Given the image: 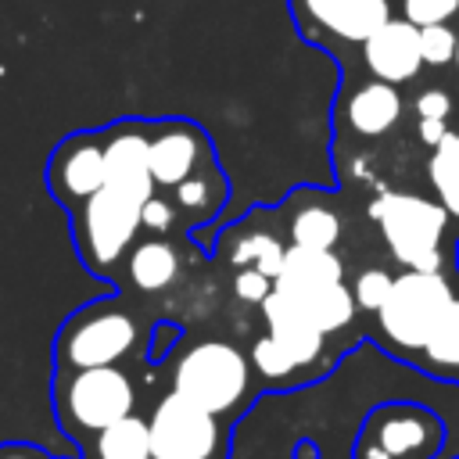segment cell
Wrapping results in <instances>:
<instances>
[{"mask_svg":"<svg viewBox=\"0 0 459 459\" xmlns=\"http://www.w3.org/2000/svg\"><path fill=\"white\" fill-rule=\"evenodd\" d=\"M90 459H151V430L147 416H122L104 427L90 445H82Z\"/></svg>","mask_w":459,"mask_h":459,"instance_id":"20","label":"cell"},{"mask_svg":"<svg viewBox=\"0 0 459 459\" xmlns=\"http://www.w3.org/2000/svg\"><path fill=\"white\" fill-rule=\"evenodd\" d=\"M151 330L140 323L136 308L126 298H97L79 305L54 337V369H93L122 366L129 355L147 344Z\"/></svg>","mask_w":459,"mask_h":459,"instance_id":"2","label":"cell"},{"mask_svg":"<svg viewBox=\"0 0 459 459\" xmlns=\"http://www.w3.org/2000/svg\"><path fill=\"white\" fill-rule=\"evenodd\" d=\"M452 65L459 68V36H455V57H452Z\"/></svg>","mask_w":459,"mask_h":459,"instance_id":"33","label":"cell"},{"mask_svg":"<svg viewBox=\"0 0 459 459\" xmlns=\"http://www.w3.org/2000/svg\"><path fill=\"white\" fill-rule=\"evenodd\" d=\"M283 251H287V247H283L280 237L269 233V230L244 233V237L237 240V247H233V265H237V269H258V273H265V276L276 280L280 262H283Z\"/></svg>","mask_w":459,"mask_h":459,"instance_id":"23","label":"cell"},{"mask_svg":"<svg viewBox=\"0 0 459 459\" xmlns=\"http://www.w3.org/2000/svg\"><path fill=\"white\" fill-rule=\"evenodd\" d=\"M452 115V100L441 93V90H427L420 93L416 100V122H420V136L427 147H434L448 129H445V118Z\"/></svg>","mask_w":459,"mask_h":459,"instance_id":"24","label":"cell"},{"mask_svg":"<svg viewBox=\"0 0 459 459\" xmlns=\"http://www.w3.org/2000/svg\"><path fill=\"white\" fill-rule=\"evenodd\" d=\"M140 201L104 186L97 190L90 201H82L72 215V240H75V255L79 262L100 276V280H115L122 273V262L129 255V247L140 240L143 226H140Z\"/></svg>","mask_w":459,"mask_h":459,"instance_id":"5","label":"cell"},{"mask_svg":"<svg viewBox=\"0 0 459 459\" xmlns=\"http://www.w3.org/2000/svg\"><path fill=\"white\" fill-rule=\"evenodd\" d=\"M427 176H430V186L437 190V201L445 204V212L459 219V133L455 129H448L434 143Z\"/></svg>","mask_w":459,"mask_h":459,"instance_id":"22","label":"cell"},{"mask_svg":"<svg viewBox=\"0 0 459 459\" xmlns=\"http://www.w3.org/2000/svg\"><path fill=\"white\" fill-rule=\"evenodd\" d=\"M287 233H290V244L298 247H323V251H333L337 240H341V215L326 204V201H305L290 212L287 219Z\"/></svg>","mask_w":459,"mask_h":459,"instance_id":"21","label":"cell"},{"mask_svg":"<svg viewBox=\"0 0 459 459\" xmlns=\"http://www.w3.org/2000/svg\"><path fill=\"white\" fill-rule=\"evenodd\" d=\"M140 226H143V233H161V237H169L176 226H183L179 222V212H176V204L158 190V194H151L147 201H143V208H140Z\"/></svg>","mask_w":459,"mask_h":459,"instance_id":"28","label":"cell"},{"mask_svg":"<svg viewBox=\"0 0 459 459\" xmlns=\"http://www.w3.org/2000/svg\"><path fill=\"white\" fill-rule=\"evenodd\" d=\"M412 366L423 369L434 380L459 384V298L445 308V316L437 319V326L423 341V348H420Z\"/></svg>","mask_w":459,"mask_h":459,"instance_id":"18","label":"cell"},{"mask_svg":"<svg viewBox=\"0 0 459 459\" xmlns=\"http://www.w3.org/2000/svg\"><path fill=\"white\" fill-rule=\"evenodd\" d=\"M391 258L405 269L441 273V240L448 230V212L441 201L420 194H384L369 204Z\"/></svg>","mask_w":459,"mask_h":459,"instance_id":"6","label":"cell"},{"mask_svg":"<svg viewBox=\"0 0 459 459\" xmlns=\"http://www.w3.org/2000/svg\"><path fill=\"white\" fill-rule=\"evenodd\" d=\"M54 416L68 441L90 445L104 427L136 412V384L122 366L54 369Z\"/></svg>","mask_w":459,"mask_h":459,"instance_id":"3","label":"cell"},{"mask_svg":"<svg viewBox=\"0 0 459 459\" xmlns=\"http://www.w3.org/2000/svg\"><path fill=\"white\" fill-rule=\"evenodd\" d=\"M176 341H179V326H176V323H169V319L154 323V326H151V337H147V359H151V362H161V359L172 351Z\"/></svg>","mask_w":459,"mask_h":459,"instance_id":"30","label":"cell"},{"mask_svg":"<svg viewBox=\"0 0 459 459\" xmlns=\"http://www.w3.org/2000/svg\"><path fill=\"white\" fill-rule=\"evenodd\" d=\"M169 201L176 204L179 222L197 237L201 226H208L222 212V204L230 201V179H226L222 165L212 161L201 172H194L190 179H183L179 186H172L169 190Z\"/></svg>","mask_w":459,"mask_h":459,"instance_id":"16","label":"cell"},{"mask_svg":"<svg viewBox=\"0 0 459 459\" xmlns=\"http://www.w3.org/2000/svg\"><path fill=\"white\" fill-rule=\"evenodd\" d=\"M301 36L319 43H362L391 18V0H290Z\"/></svg>","mask_w":459,"mask_h":459,"instance_id":"11","label":"cell"},{"mask_svg":"<svg viewBox=\"0 0 459 459\" xmlns=\"http://www.w3.org/2000/svg\"><path fill=\"white\" fill-rule=\"evenodd\" d=\"M100 140H104V186H111L140 204L151 194H158L154 176H151V158H147L151 122L118 118L100 129Z\"/></svg>","mask_w":459,"mask_h":459,"instance_id":"12","label":"cell"},{"mask_svg":"<svg viewBox=\"0 0 459 459\" xmlns=\"http://www.w3.org/2000/svg\"><path fill=\"white\" fill-rule=\"evenodd\" d=\"M455 301V290L445 273H423V269H405L394 276L387 301L373 316V333L380 348H387L402 362H416L423 341L445 316V308Z\"/></svg>","mask_w":459,"mask_h":459,"instance_id":"4","label":"cell"},{"mask_svg":"<svg viewBox=\"0 0 459 459\" xmlns=\"http://www.w3.org/2000/svg\"><path fill=\"white\" fill-rule=\"evenodd\" d=\"M230 427L190 398L165 391L151 416V459H230Z\"/></svg>","mask_w":459,"mask_h":459,"instance_id":"8","label":"cell"},{"mask_svg":"<svg viewBox=\"0 0 459 459\" xmlns=\"http://www.w3.org/2000/svg\"><path fill=\"white\" fill-rule=\"evenodd\" d=\"M402 18L416 29L423 25H448L459 18V0H402Z\"/></svg>","mask_w":459,"mask_h":459,"instance_id":"27","label":"cell"},{"mask_svg":"<svg viewBox=\"0 0 459 459\" xmlns=\"http://www.w3.org/2000/svg\"><path fill=\"white\" fill-rule=\"evenodd\" d=\"M391 283H394V276H391L387 269H377V265L362 269V273L355 276V283H351L355 308L366 312V316H377V308H380V305L387 301V294H391Z\"/></svg>","mask_w":459,"mask_h":459,"instance_id":"25","label":"cell"},{"mask_svg":"<svg viewBox=\"0 0 459 459\" xmlns=\"http://www.w3.org/2000/svg\"><path fill=\"white\" fill-rule=\"evenodd\" d=\"M333 283H344V262L337 258V251L298 247V244H290L283 251L280 273L273 280V287L283 294H305V290H319V287H333Z\"/></svg>","mask_w":459,"mask_h":459,"instance_id":"17","label":"cell"},{"mask_svg":"<svg viewBox=\"0 0 459 459\" xmlns=\"http://www.w3.org/2000/svg\"><path fill=\"white\" fill-rule=\"evenodd\" d=\"M179 273H183V251L161 233H147V237L140 233V240L129 247L122 262L118 283L151 298V294H165L169 287H176Z\"/></svg>","mask_w":459,"mask_h":459,"instance_id":"15","label":"cell"},{"mask_svg":"<svg viewBox=\"0 0 459 459\" xmlns=\"http://www.w3.org/2000/svg\"><path fill=\"white\" fill-rule=\"evenodd\" d=\"M359 54H362V68L369 72V79H380L391 86L412 82L427 68L423 50H420V29L394 14L359 43Z\"/></svg>","mask_w":459,"mask_h":459,"instance_id":"13","label":"cell"},{"mask_svg":"<svg viewBox=\"0 0 459 459\" xmlns=\"http://www.w3.org/2000/svg\"><path fill=\"white\" fill-rule=\"evenodd\" d=\"M455 29L452 25H423L420 29V50H423V65L430 68H445L455 57Z\"/></svg>","mask_w":459,"mask_h":459,"instance_id":"26","label":"cell"},{"mask_svg":"<svg viewBox=\"0 0 459 459\" xmlns=\"http://www.w3.org/2000/svg\"><path fill=\"white\" fill-rule=\"evenodd\" d=\"M452 255H455V269H459V237H455V244H452Z\"/></svg>","mask_w":459,"mask_h":459,"instance_id":"32","label":"cell"},{"mask_svg":"<svg viewBox=\"0 0 459 459\" xmlns=\"http://www.w3.org/2000/svg\"><path fill=\"white\" fill-rule=\"evenodd\" d=\"M151 176L158 190H172L204 165L219 161L212 136L190 118H151Z\"/></svg>","mask_w":459,"mask_h":459,"instance_id":"10","label":"cell"},{"mask_svg":"<svg viewBox=\"0 0 459 459\" xmlns=\"http://www.w3.org/2000/svg\"><path fill=\"white\" fill-rule=\"evenodd\" d=\"M233 294L247 305H262L273 294V276L258 273V269H237L233 276Z\"/></svg>","mask_w":459,"mask_h":459,"instance_id":"29","label":"cell"},{"mask_svg":"<svg viewBox=\"0 0 459 459\" xmlns=\"http://www.w3.org/2000/svg\"><path fill=\"white\" fill-rule=\"evenodd\" d=\"M258 377L251 369L247 351H240L233 341L204 337L190 348H183L172 359L169 391L190 398L194 405L215 412L226 423H237L247 405L258 394Z\"/></svg>","mask_w":459,"mask_h":459,"instance_id":"1","label":"cell"},{"mask_svg":"<svg viewBox=\"0 0 459 459\" xmlns=\"http://www.w3.org/2000/svg\"><path fill=\"white\" fill-rule=\"evenodd\" d=\"M0 459H54L29 441H0Z\"/></svg>","mask_w":459,"mask_h":459,"instance_id":"31","label":"cell"},{"mask_svg":"<svg viewBox=\"0 0 459 459\" xmlns=\"http://www.w3.org/2000/svg\"><path fill=\"white\" fill-rule=\"evenodd\" d=\"M247 359H251V369H255V377H258L262 387L283 391V387H301V384L312 380V377L305 373V366H301L273 333L255 337Z\"/></svg>","mask_w":459,"mask_h":459,"instance_id":"19","label":"cell"},{"mask_svg":"<svg viewBox=\"0 0 459 459\" xmlns=\"http://www.w3.org/2000/svg\"><path fill=\"white\" fill-rule=\"evenodd\" d=\"M402 111H405V100H402L398 86L380 82V79L355 82L337 100V118L355 136H384V133H391L402 122Z\"/></svg>","mask_w":459,"mask_h":459,"instance_id":"14","label":"cell"},{"mask_svg":"<svg viewBox=\"0 0 459 459\" xmlns=\"http://www.w3.org/2000/svg\"><path fill=\"white\" fill-rule=\"evenodd\" d=\"M445 445V420L420 402H380L355 434V459H434Z\"/></svg>","mask_w":459,"mask_h":459,"instance_id":"7","label":"cell"},{"mask_svg":"<svg viewBox=\"0 0 459 459\" xmlns=\"http://www.w3.org/2000/svg\"><path fill=\"white\" fill-rule=\"evenodd\" d=\"M47 190L65 208L75 212L97 190H104V140L100 129H79L65 136L47 158Z\"/></svg>","mask_w":459,"mask_h":459,"instance_id":"9","label":"cell"}]
</instances>
